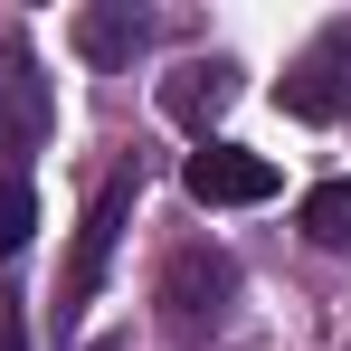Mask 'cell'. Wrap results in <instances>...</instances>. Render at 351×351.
<instances>
[{
  "label": "cell",
  "instance_id": "6da1fadb",
  "mask_svg": "<svg viewBox=\"0 0 351 351\" xmlns=\"http://www.w3.org/2000/svg\"><path fill=\"white\" fill-rule=\"evenodd\" d=\"M48 123H58V105H48V66H38V48L29 38H0V152H38L48 143Z\"/></svg>",
  "mask_w": 351,
  "mask_h": 351
},
{
  "label": "cell",
  "instance_id": "7a4b0ae2",
  "mask_svg": "<svg viewBox=\"0 0 351 351\" xmlns=\"http://www.w3.org/2000/svg\"><path fill=\"white\" fill-rule=\"evenodd\" d=\"M342 105H351V19H332V29L285 66V114L294 123H332Z\"/></svg>",
  "mask_w": 351,
  "mask_h": 351
},
{
  "label": "cell",
  "instance_id": "3957f363",
  "mask_svg": "<svg viewBox=\"0 0 351 351\" xmlns=\"http://www.w3.org/2000/svg\"><path fill=\"white\" fill-rule=\"evenodd\" d=\"M180 180H190L199 209H256V199H276V162L266 152H237V143H199L180 162Z\"/></svg>",
  "mask_w": 351,
  "mask_h": 351
},
{
  "label": "cell",
  "instance_id": "277c9868",
  "mask_svg": "<svg viewBox=\"0 0 351 351\" xmlns=\"http://www.w3.org/2000/svg\"><path fill=\"white\" fill-rule=\"evenodd\" d=\"M123 209H133V171H114L95 190V209H86V228H76V256H66V285H58V313H76L86 294L105 285V256H114V237H123Z\"/></svg>",
  "mask_w": 351,
  "mask_h": 351
},
{
  "label": "cell",
  "instance_id": "5b68a950",
  "mask_svg": "<svg viewBox=\"0 0 351 351\" xmlns=\"http://www.w3.org/2000/svg\"><path fill=\"white\" fill-rule=\"evenodd\" d=\"M228 285H237V266L219 256V247H180L171 266H162V304H171V323H180V332L219 323V304H228Z\"/></svg>",
  "mask_w": 351,
  "mask_h": 351
},
{
  "label": "cell",
  "instance_id": "8992f818",
  "mask_svg": "<svg viewBox=\"0 0 351 351\" xmlns=\"http://www.w3.org/2000/svg\"><path fill=\"white\" fill-rule=\"evenodd\" d=\"M228 105H237V66L228 58H190L180 76H162V114L180 133H199V143H209V123L228 114Z\"/></svg>",
  "mask_w": 351,
  "mask_h": 351
},
{
  "label": "cell",
  "instance_id": "52a82bcc",
  "mask_svg": "<svg viewBox=\"0 0 351 351\" xmlns=\"http://www.w3.org/2000/svg\"><path fill=\"white\" fill-rule=\"evenodd\" d=\"M143 48H152V10H133V0L76 10V58H86V66H133Z\"/></svg>",
  "mask_w": 351,
  "mask_h": 351
},
{
  "label": "cell",
  "instance_id": "ba28073f",
  "mask_svg": "<svg viewBox=\"0 0 351 351\" xmlns=\"http://www.w3.org/2000/svg\"><path fill=\"white\" fill-rule=\"evenodd\" d=\"M304 237H313V247H351V171L304 190Z\"/></svg>",
  "mask_w": 351,
  "mask_h": 351
},
{
  "label": "cell",
  "instance_id": "9c48e42d",
  "mask_svg": "<svg viewBox=\"0 0 351 351\" xmlns=\"http://www.w3.org/2000/svg\"><path fill=\"white\" fill-rule=\"evenodd\" d=\"M38 228V199H29V180H0V256H19Z\"/></svg>",
  "mask_w": 351,
  "mask_h": 351
},
{
  "label": "cell",
  "instance_id": "30bf717a",
  "mask_svg": "<svg viewBox=\"0 0 351 351\" xmlns=\"http://www.w3.org/2000/svg\"><path fill=\"white\" fill-rule=\"evenodd\" d=\"M0 351H29V332H19V323H0Z\"/></svg>",
  "mask_w": 351,
  "mask_h": 351
}]
</instances>
